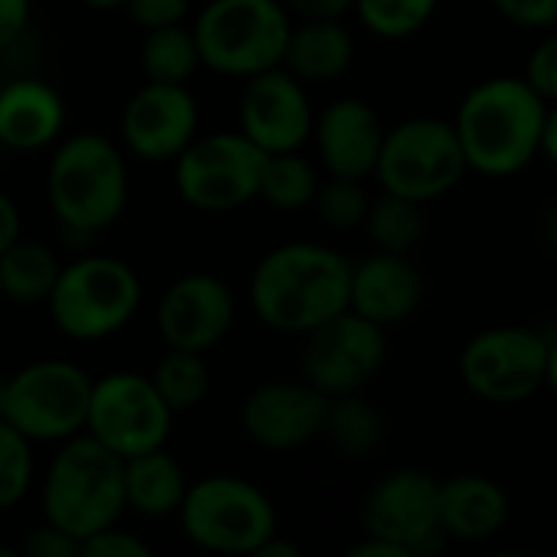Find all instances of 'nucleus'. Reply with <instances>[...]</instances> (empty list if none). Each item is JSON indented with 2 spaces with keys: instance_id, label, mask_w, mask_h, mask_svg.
<instances>
[{
  "instance_id": "nucleus-1",
  "label": "nucleus",
  "mask_w": 557,
  "mask_h": 557,
  "mask_svg": "<svg viewBox=\"0 0 557 557\" xmlns=\"http://www.w3.org/2000/svg\"><path fill=\"white\" fill-rule=\"evenodd\" d=\"M352 264L320 242H284L251 271L248 304L255 317L284 336H307L349 310Z\"/></svg>"
},
{
  "instance_id": "nucleus-2",
  "label": "nucleus",
  "mask_w": 557,
  "mask_h": 557,
  "mask_svg": "<svg viewBox=\"0 0 557 557\" xmlns=\"http://www.w3.org/2000/svg\"><path fill=\"white\" fill-rule=\"evenodd\" d=\"M548 101L525 75H493L467 88L457 104L454 127L467 153L470 173L509 180L542 157Z\"/></svg>"
},
{
  "instance_id": "nucleus-3",
  "label": "nucleus",
  "mask_w": 557,
  "mask_h": 557,
  "mask_svg": "<svg viewBox=\"0 0 557 557\" xmlns=\"http://www.w3.org/2000/svg\"><path fill=\"white\" fill-rule=\"evenodd\" d=\"M124 147L104 134L78 131L52 147L46 170V199L69 235H98L111 228L127 206Z\"/></svg>"
},
{
  "instance_id": "nucleus-4",
  "label": "nucleus",
  "mask_w": 557,
  "mask_h": 557,
  "mask_svg": "<svg viewBox=\"0 0 557 557\" xmlns=\"http://www.w3.org/2000/svg\"><path fill=\"white\" fill-rule=\"evenodd\" d=\"M127 512L124 460L91 434L59 444L42 476V519L69 532L78 548Z\"/></svg>"
},
{
  "instance_id": "nucleus-5",
  "label": "nucleus",
  "mask_w": 557,
  "mask_h": 557,
  "mask_svg": "<svg viewBox=\"0 0 557 557\" xmlns=\"http://www.w3.org/2000/svg\"><path fill=\"white\" fill-rule=\"evenodd\" d=\"M140 297V277L127 261L114 255H82L62 264L46 307L62 336L98 343L134 323Z\"/></svg>"
},
{
  "instance_id": "nucleus-6",
  "label": "nucleus",
  "mask_w": 557,
  "mask_h": 557,
  "mask_svg": "<svg viewBox=\"0 0 557 557\" xmlns=\"http://www.w3.org/2000/svg\"><path fill=\"white\" fill-rule=\"evenodd\" d=\"M294 16L281 0H209L193 33L202 65L225 78H251L284 65Z\"/></svg>"
},
{
  "instance_id": "nucleus-7",
  "label": "nucleus",
  "mask_w": 557,
  "mask_h": 557,
  "mask_svg": "<svg viewBox=\"0 0 557 557\" xmlns=\"http://www.w3.org/2000/svg\"><path fill=\"white\" fill-rule=\"evenodd\" d=\"M189 545L209 555H258L277 529V509L255 483L215 473L189 483V493L176 512Z\"/></svg>"
},
{
  "instance_id": "nucleus-8",
  "label": "nucleus",
  "mask_w": 557,
  "mask_h": 557,
  "mask_svg": "<svg viewBox=\"0 0 557 557\" xmlns=\"http://www.w3.org/2000/svg\"><path fill=\"white\" fill-rule=\"evenodd\" d=\"M467 173L470 163L454 121L418 114L385 131L375 166L379 189L431 206L454 193Z\"/></svg>"
},
{
  "instance_id": "nucleus-9",
  "label": "nucleus",
  "mask_w": 557,
  "mask_h": 557,
  "mask_svg": "<svg viewBox=\"0 0 557 557\" xmlns=\"http://www.w3.org/2000/svg\"><path fill=\"white\" fill-rule=\"evenodd\" d=\"M95 382L69 359H36L7 375L3 418L33 444H62L85 434Z\"/></svg>"
},
{
  "instance_id": "nucleus-10",
  "label": "nucleus",
  "mask_w": 557,
  "mask_h": 557,
  "mask_svg": "<svg viewBox=\"0 0 557 557\" xmlns=\"http://www.w3.org/2000/svg\"><path fill=\"white\" fill-rule=\"evenodd\" d=\"M264 160L268 153L242 131H212L173 160V183L199 212H235L258 199Z\"/></svg>"
},
{
  "instance_id": "nucleus-11",
  "label": "nucleus",
  "mask_w": 557,
  "mask_h": 557,
  "mask_svg": "<svg viewBox=\"0 0 557 557\" xmlns=\"http://www.w3.org/2000/svg\"><path fill=\"white\" fill-rule=\"evenodd\" d=\"M548 346L552 339L532 326H486L460 349V379L467 392L486 405H522L545 388Z\"/></svg>"
},
{
  "instance_id": "nucleus-12",
  "label": "nucleus",
  "mask_w": 557,
  "mask_h": 557,
  "mask_svg": "<svg viewBox=\"0 0 557 557\" xmlns=\"http://www.w3.org/2000/svg\"><path fill=\"white\" fill-rule=\"evenodd\" d=\"M173 411L144 372H108L91 388L85 434L101 441L121 460L166 447Z\"/></svg>"
},
{
  "instance_id": "nucleus-13",
  "label": "nucleus",
  "mask_w": 557,
  "mask_h": 557,
  "mask_svg": "<svg viewBox=\"0 0 557 557\" xmlns=\"http://www.w3.org/2000/svg\"><path fill=\"white\" fill-rule=\"evenodd\" d=\"M300 339V375L330 398L362 392L388 359V330L356 310L336 313Z\"/></svg>"
},
{
  "instance_id": "nucleus-14",
  "label": "nucleus",
  "mask_w": 557,
  "mask_h": 557,
  "mask_svg": "<svg viewBox=\"0 0 557 557\" xmlns=\"http://www.w3.org/2000/svg\"><path fill=\"white\" fill-rule=\"evenodd\" d=\"M362 532L385 539L408 557L434 552L441 532V480L418 467L388 470L362 499Z\"/></svg>"
},
{
  "instance_id": "nucleus-15",
  "label": "nucleus",
  "mask_w": 557,
  "mask_h": 557,
  "mask_svg": "<svg viewBox=\"0 0 557 557\" xmlns=\"http://www.w3.org/2000/svg\"><path fill=\"white\" fill-rule=\"evenodd\" d=\"M117 134L131 157L173 163L199 137V101L186 85L144 78L121 111Z\"/></svg>"
},
{
  "instance_id": "nucleus-16",
  "label": "nucleus",
  "mask_w": 557,
  "mask_h": 557,
  "mask_svg": "<svg viewBox=\"0 0 557 557\" xmlns=\"http://www.w3.org/2000/svg\"><path fill=\"white\" fill-rule=\"evenodd\" d=\"M330 395L307 379H277L255 385L238 408L245 437L271 454H287L323 437Z\"/></svg>"
},
{
  "instance_id": "nucleus-17",
  "label": "nucleus",
  "mask_w": 557,
  "mask_h": 557,
  "mask_svg": "<svg viewBox=\"0 0 557 557\" xmlns=\"http://www.w3.org/2000/svg\"><path fill=\"white\" fill-rule=\"evenodd\" d=\"M313 101L307 82H300L290 69L274 65L245 78L238 95V131L251 137L264 153L304 150L313 137Z\"/></svg>"
},
{
  "instance_id": "nucleus-18",
  "label": "nucleus",
  "mask_w": 557,
  "mask_h": 557,
  "mask_svg": "<svg viewBox=\"0 0 557 557\" xmlns=\"http://www.w3.org/2000/svg\"><path fill=\"white\" fill-rule=\"evenodd\" d=\"M235 313V294L222 277L209 271H189L160 294L157 333L166 349L209 352L232 333Z\"/></svg>"
},
{
  "instance_id": "nucleus-19",
  "label": "nucleus",
  "mask_w": 557,
  "mask_h": 557,
  "mask_svg": "<svg viewBox=\"0 0 557 557\" xmlns=\"http://www.w3.org/2000/svg\"><path fill=\"white\" fill-rule=\"evenodd\" d=\"M385 131L388 127L372 101L346 95L317 111L310 140L317 144V157L330 176L372 180Z\"/></svg>"
},
{
  "instance_id": "nucleus-20",
  "label": "nucleus",
  "mask_w": 557,
  "mask_h": 557,
  "mask_svg": "<svg viewBox=\"0 0 557 557\" xmlns=\"http://www.w3.org/2000/svg\"><path fill=\"white\" fill-rule=\"evenodd\" d=\"M428 297V281L411 255L372 251L352 264L349 310L392 330L408 323Z\"/></svg>"
},
{
  "instance_id": "nucleus-21",
  "label": "nucleus",
  "mask_w": 557,
  "mask_h": 557,
  "mask_svg": "<svg viewBox=\"0 0 557 557\" xmlns=\"http://www.w3.org/2000/svg\"><path fill=\"white\" fill-rule=\"evenodd\" d=\"M65 101L42 78H13L0 85V147L39 153L62 140Z\"/></svg>"
},
{
  "instance_id": "nucleus-22",
  "label": "nucleus",
  "mask_w": 557,
  "mask_h": 557,
  "mask_svg": "<svg viewBox=\"0 0 557 557\" xmlns=\"http://www.w3.org/2000/svg\"><path fill=\"white\" fill-rule=\"evenodd\" d=\"M512 516L509 493L483 473H457L441 480V532L444 539L480 545L496 539Z\"/></svg>"
},
{
  "instance_id": "nucleus-23",
  "label": "nucleus",
  "mask_w": 557,
  "mask_h": 557,
  "mask_svg": "<svg viewBox=\"0 0 557 557\" xmlns=\"http://www.w3.org/2000/svg\"><path fill=\"white\" fill-rule=\"evenodd\" d=\"M356 62V39L343 20H294L284 69L307 85L343 78Z\"/></svg>"
},
{
  "instance_id": "nucleus-24",
  "label": "nucleus",
  "mask_w": 557,
  "mask_h": 557,
  "mask_svg": "<svg viewBox=\"0 0 557 557\" xmlns=\"http://www.w3.org/2000/svg\"><path fill=\"white\" fill-rule=\"evenodd\" d=\"M189 493L183 463L166 450H147L124 460V499L127 512L140 519H170L180 512Z\"/></svg>"
},
{
  "instance_id": "nucleus-25",
  "label": "nucleus",
  "mask_w": 557,
  "mask_h": 557,
  "mask_svg": "<svg viewBox=\"0 0 557 557\" xmlns=\"http://www.w3.org/2000/svg\"><path fill=\"white\" fill-rule=\"evenodd\" d=\"M59 258L49 245L36 238H16L0 255V294L16 307H39L49 300L59 281Z\"/></svg>"
},
{
  "instance_id": "nucleus-26",
  "label": "nucleus",
  "mask_w": 557,
  "mask_h": 557,
  "mask_svg": "<svg viewBox=\"0 0 557 557\" xmlns=\"http://www.w3.org/2000/svg\"><path fill=\"white\" fill-rule=\"evenodd\" d=\"M323 437L343 460H369L385 441V418L362 392L336 395L326 408Z\"/></svg>"
},
{
  "instance_id": "nucleus-27",
  "label": "nucleus",
  "mask_w": 557,
  "mask_h": 557,
  "mask_svg": "<svg viewBox=\"0 0 557 557\" xmlns=\"http://www.w3.org/2000/svg\"><path fill=\"white\" fill-rule=\"evenodd\" d=\"M362 232L369 235L375 251H395V255H411L424 235H428V215H424V202L395 196L379 189L372 196L369 215Z\"/></svg>"
},
{
  "instance_id": "nucleus-28",
  "label": "nucleus",
  "mask_w": 557,
  "mask_h": 557,
  "mask_svg": "<svg viewBox=\"0 0 557 557\" xmlns=\"http://www.w3.org/2000/svg\"><path fill=\"white\" fill-rule=\"evenodd\" d=\"M196 69H202L199 42L193 26L176 23V26H160L147 29L140 39V72L147 82H170V85H186Z\"/></svg>"
},
{
  "instance_id": "nucleus-29",
  "label": "nucleus",
  "mask_w": 557,
  "mask_h": 557,
  "mask_svg": "<svg viewBox=\"0 0 557 557\" xmlns=\"http://www.w3.org/2000/svg\"><path fill=\"white\" fill-rule=\"evenodd\" d=\"M320 170L310 157L300 150H281L268 153L261 170V193L258 199L281 212H300L310 209L320 189Z\"/></svg>"
},
{
  "instance_id": "nucleus-30",
  "label": "nucleus",
  "mask_w": 557,
  "mask_h": 557,
  "mask_svg": "<svg viewBox=\"0 0 557 557\" xmlns=\"http://www.w3.org/2000/svg\"><path fill=\"white\" fill-rule=\"evenodd\" d=\"M150 379L173 414L196 411L212 392V372H209L206 352L166 349L160 356V362L153 366Z\"/></svg>"
},
{
  "instance_id": "nucleus-31",
  "label": "nucleus",
  "mask_w": 557,
  "mask_h": 557,
  "mask_svg": "<svg viewBox=\"0 0 557 557\" xmlns=\"http://www.w3.org/2000/svg\"><path fill=\"white\" fill-rule=\"evenodd\" d=\"M437 7L441 0H352V13L359 16V23L372 36L388 42L421 33L434 20Z\"/></svg>"
},
{
  "instance_id": "nucleus-32",
  "label": "nucleus",
  "mask_w": 557,
  "mask_h": 557,
  "mask_svg": "<svg viewBox=\"0 0 557 557\" xmlns=\"http://www.w3.org/2000/svg\"><path fill=\"white\" fill-rule=\"evenodd\" d=\"M369 206H372V193H369L366 180L326 173L310 209L317 212L320 225H326L330 232H356L366 225Z\"/></svg>"
},
{
  "instance_id": "nucleus-33",
  "label": "nucleus",
  "mask_w": 557,
  "mask_h": 557,
  "mask_svg": "<svg viewBox=\"0 0 557 557\" xmlns=\"http://www.w3.org/2000/svg\"><path fill=\"white\" fill-rule=\"evenodd\" d=\"M33 441L20 434L7 418H0V512L23 503L33 486Z\"/></svg>"
},
{
  "instance_id": "nucleus-34",
  "label": "nucleus",
  "mask_w": 557,
  "mask_h": 557,
  "mask_svg": "<svg viewBox=\"0 0 557 557\" xmlns=\"http://www.w3.org/2000/svg\"><path fill=\"white\" fill-rule=\"evenodd\" d=\"M525 82L548 101L557 104V26H552L525 59Z\"/></svg>"
},
{
  "instance_id": "nucleus-35",
  "label": "nucleus",
  "mask_w": 557,
  "mask_h": 557,
  "mask_svg": "<svg viewBox=\"0 0 557 557\" xmlns=\"http://www.w3.org/2000/svg\"><path fill=\"white\" fill-rule=\"evenodd\" d=\"M193 10V0H127L124 13L137 29H160V26H176L186 23Z\"/></svg>"
},
{
  "instance_id": "nucleus-36",
  "label": "nucleus",
  "mask_w": 557,
  "mask_h": 557,
  "mask_svg": "<svg viewBox=\"0 0 557 557\" xmlns=\"http://www.w3.org/2000/svg\"><path fill=\"white\" fill-rule=\"evenodd\" d=\"M82 555L85 557H150V545L144 539H137L134 532H124L121 522L108 525L101 532H95L91 539L82 542Z\"/></svg>"
},
{
  "instance_id": "nucleus-37",
  "label": "nucleus",
  "mask_w": 557,
  "mask_h": 557,
  "mask_svg": "<svg viewBox=\"0 0 557 557\" xmlns=\"http://www.w3.org/2000/svg\"><path fill=\"white\" fill-rule=\"evenodd\" d=\"M493 10L519 29L557 26V0H490Z\"/></svg>"
},
{
  "instance_id": "nucleus-38",
  "label": "nucleus",
  "mask_w": 557,
  "mask_h": 557,
  "mask_svg": "<svg viewBox=\"0 0 557 557\" xmlns=\"http://www.w3.org/2000/svg\"><path fill=\"white\" fill-rule=\"evenodd\" d=\"M20 555H29V557H75L82 555V548H78V542L69 535V532H62L59 525H52V522H39V525H33L29 532H26V539L20 542Z\"/></svg>"
},
{
  "instance_id": "nucleus-39",
  "label": "nucleus",
  "mask_w": 557,
  "mask_h": 557,
  "mask_svg": "<svg viewBox=\"0 0 557 557\" xmlns=\"http://www.w3.org/2000/svg\"><path fill=\"white\" fill-rule=\"evenodd\" d=\"M33 0H0V52L10 49L29 26Z\"/></svg>"
},
{
  "instance_id": "nucleus-40",
  "label": "nucleus",
  "mask_w": 557,
  "mask_h": 557,
  "mask_svg": "<svg viewBox=\"0 0 557 557\" xmlns=\"http://www.w3.org/2000/svg\"><path fill=\"white\" fill-rule=\"evenodd\" d=\"M294 20H346L352 0H281Z\"/></svg>"
},
{
  "instance_id": "nucleus-41",
  "label": "nucleus",
  "mask_w": 557,
  "mask_h": 557,
  "mask_svg": "<svg viewBox=\"0 0 557 557\" xmlns=\"http://www.w3.org/2000/svg\"><path fill=\"white\" fill-rule=\"evenodd\" d=\"M23 235V219H20V206L13 202V196L7 189H0V255Z\"/></svg>"
},
{
  "instance_id": "nucleus-42",
  "label": "nucleus",
  "mask_w": 557,
  "mask_h": 557,
  "mask_svg": "<svg viewBox=\"0 0 557 557\" xmlns=\"http://www.w3.org/2000/svg\"><path fill=\"white\" fill-rule=\"evenodd\" d=\"M349 555L352 557H408L401 548H395L392 542H385V539H372V535H366L359 545H352V548H349Z\"/></svg>"
},
{
  "instance_id": "nucleus-43",
  "label": "nucleus",
  "mask_w": 557,
  "mask_h": 557,
  "mask_svg": "<svg viewBox=\"0 0 557 557\" xmlns=\"http://www.w3.org/2000/svg\"><path fill=\"white\" fill-rule=\"evenodd\" d=\"M542 157L557 170V104H548L545 134H542Z\"/></svg>"
},
{
  "instance_id": "nucleus-44",
  "label": "nucleus",
  "mask_w": 557,
  "mask_h": 557,
  "mask_svg": "<svg viewBox=\"0 0 557 557\" xmlns=\"http://www.w3.org/2000/svg\"><path fill=\"white\" fill-rule=\"evenodd\" d=\"M300 555V548L294 545V542H287V539H281V532L274 535V539H268L264 545H261V552L255 557H297Z\"/></svg>"
},
{
  "instance_id": "nucleus-45",
  "label": "nucleus",
  "mask_w": 557,
  "mask_h": 557,
  "mask_svg": "<svg viewBox=\"0 0 557 557\" xmlns=\"http://www.w3.org/2000/svg\"><path fill=\"white\" fill-rule=\"evenodd\" d=\"M545 242L552 245V251L557 255V202H552L548 212H545Z\"/></svg>"
},
{
  "instance_id": "nucleus-46",
  "label": "nucleus",
  "mask_w": 557,
  "mask_h": 557,
  "mask_svg": "<svg viewBox=\"0 0 557 557\" xmlns=\"http://www.w3.org/2000/svg\"><path fill=\"white\" fill-rule=\"evenodd\" d=\"M545 388L557 398V339H552V346H548V379H545Z\"/></svg>"
},
{
  "instance_id": "nucleus-47",
  "label": "nucleus",
  "mask_w": 557,
  "mask_h": 557,
  "mask_svg": "<svg viewBox=\"0 0 557 557\" xmlns=\"http://www.w3.org/2000/svg\"><path fill=\"white\" fill-rule=\"evenodd\" d=\"M82 3L91 7V10H124L127 0H82Z\"/></svg>"
},
{
  "instance_id": "nucleus-48",
  "label": "nucleus",
  "mask_w": 557,
  "mask_h": 557,
  "mask_svg": "<svg viewBox=\"0 0 557 557\" xmlns=\"http://www.w3.org/2000/svg\"><path fill=\"white\" fill-rule=\"evenodd\" d=\"M3 411H7V375L0 372V418H3Z\"/></svg>"
},
{
  "instance_id": "nucleus-49",
  "label": "nucleus",
  "mask_w": 557,
  "mask_h": 557,
  "mask_svg": "<svg viewBox=\"0 0 557 557\" xmlns=\"http://www.w3.org/2000/svg\"><path fill=\"white\" fill-rule=\"evenodd\" d=\"M0 85H3V78H0Z\"/></svg>"
}]
</instances>
